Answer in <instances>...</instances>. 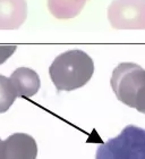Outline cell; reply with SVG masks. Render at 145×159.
I'll list each match as a JSON object with an SVG mask.
<instances>
[{"label":"cell","mask_w":145,"mask_h":159,"mask_svg":"<svg viewBox=\"0 0 145 159\" xmlns=\"http://www.w3.org/2000/svg\"><path fill=\"white\" fill-rule=\"evenodd\" d=\"M93 73V59L78 49L60 53L49 67V75L58 92L82 88L91 80Z\"/></svg>","instance_id":"cell-1"},{"label":"cell","mask_w":145,"mask_h":159,"mask_svg":"<svg viewBox=\"0 0 145 159\" xmlns=\"http://www.w3.org/2000/svg\"><path fill=\"white\" fill-rule=\"evenodd\" d=\"M111 88L119 101L145 114V70L134 63H121L112 72Z\"/></svg>","instance_id":"cell-2"},{"label":"cell","mask_w":145,"mask_h":159,"mask_svg":"<svg viewBox=\"0 0 145 159\" xmlns=\"http://www.w3.org/2000/svg\"><path fill=\"white\" fill-rule=\"evenodd\" d=\"M95 159H145V129L128 125L96 150Z\"/></svg>","instance_id":"cell-3"},{"label":"cell","mask_w":145,"mask_h":159,"mask_svg":"<svg viewBox=\"0 0 145 159\" xmlns=\"http://www.w3.org/2000/svg\"><path fill=\"white\" fill-rule=\"evenodd\" d=\"M108 20L117 30H145V0H113Z\"/></svg>","instance_id":"cell-4"},{"label":"cell","mask_w":145,"mask_h":159,"mask_svg":"<svg viewBox=\"0 0 145 159\" xmlns=\"http://www.w3.org/2000/svg\"><path fill=\"white\" fill-rule=\"evenodd\" d=\"M37 144L26 133H14L6 140L0 139V159H36Z\"/></svg>","instance_id":"cell-5"},{"label":"cell","mask_w":145,"mask_h":159,"mask_svg":"<svg viewBox=\"0 0 145 159\" xmlns=\"http://www.w3.org/2000/svg\"><path fill=\"white\" fill-rule=\"evenodd\" d=\"M26 16V0H0V30L20 29Z\"/></svg>","instance_id":"cell-6"},{"label":"cell","mask_w":145,"mask_h":159,"mask_svg":"<svg viewBox=\"0 0 145 159\" xmlns=\"http://www.w3.org/2000/svg\"><path fill=\"white\" fill-rule=\"evenodd\" d=\"M9 79L17 96L23 98L33 97L37 93L41 86V81L37 73L27 67H20L15 70Z\"/></svg>","instance_id":"cell-7"},{"label":"cell","mask_w":145,"mask_h":159,"mask_svg":"<svg viewBox=\"0 0 145 159\" xmlns=\"http://www.w3.org/2000/svg\"><path fill=\"white\" fill-rule=\"evenodd\" d=\"M87 0H48V9L58 20H69L78 15Z\"/></svg>","instance_id":"cell-8"},{"label":"cell","mask_w":145,"mask_h":159,"mask_svg":"<svg viewBox=\"0 0 145 159\" xmlns=\"http://www.w3.org/2000/svg\"><path fill=\"white\" fill-rule=\"evenodd\" d=\"M17 97L9 77L0 75V114L6 113L15 102Z\"/></svg>","instance_id":"cell-9"},{"label":"cell","mask_w":145,"mask_h":159,"mask_svg":"<svg viewBox=\"0 0 145 159\" xmlns=\"http://www.w3.org/2000/svg\"><path fill=\"white\" fill-rule=\"evenodd\" d=\"M16 46H0V65L3 64L16 50Z\"/></svg>","instance_id":"cell-10"}]
</instances>
